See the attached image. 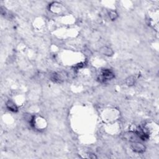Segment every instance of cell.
<instances>
[{
	"label": "cell",
	"mask_w": 159,
	"mask_h": 159,
	"mask_svg": "<svg viewBox=\"0 0 159 159\" xmlns=\"http://www.w3.org/2000/svg\"><path fill=\"white\" fill-rule=\"evenodd\" d=\"M114 78V73L109 69H104L101 73L100 77V80L104 82L106 81L110 80Z\"/></svg>",
	"instance_id": "6da1fadb"
},
{
	"label": "cell",
	"mask_w": 159,
	"mask_h": 159,
	"mask_svg": "<svg viewBox=\"0 0 159 159\" xmlns=\"http://www.w3.org/2000/svg\"><path fill=\"white\" fill-rule=\"evenodd\" d=\"M100 52L104 55L108 56V57H110L112 56L114 54V52L112 50L111 48H110L109 47L107 46H104L101 47L100 50Z\"/></svg>",
	"instance_id": "277c9868"
},
{
	"label": "cell",
	"mask_w": 159,
	"mask_h": 159,
	"mask_svg": "<svg viewBox=\"0 0 159 159\" xmlns=\"http://www.w3.org/2000/svg\"><path fill=\"white\" fill-rule=\"evenodd\" d=\"M109 18L111 19L112 21H114V20H116L118 18V13H117L116 11L111 10V11H110L109 12Z\"/></svg>",
	"instance_id": "52a82bcc"
},
{
	"label": "cell",
	"mask_w": 159,
	"mask_h": 159,
	"mask_svg": "<svg viewBox=\"0 0 159 159\" xmlns=\"http://www.w3.org/2000/svg\"><path fill=\"white\" fill-rule=\"evenodd\" d=\"M124 138L126 140H129L130 142H136V140L138 138L135 132H128L124 134Z\"/></svg>",
	"instance_id": "3957f363"
},
{
	"label": "cell",
	"mask_w": 159,
	"mask_h": 159,
	"mask_svg": "<svg viewBox=\"0 0 159 159\" xmlns=\"http://www.w3.org/2000/svg\"><path fill=\"white\" fill-rule=\"evenodd\" d=\"M131 148L133 150V151L137 153H144L145 151V145L142 144L138 142H134L131 145Z\"/></svg>",
	"instance_id": "7a4b0ae2"
},
{
	"label": "cell",
	"mask_w": 159,
	"mask_h": 159,
	"mask_svg": "<svg viewBox=\"0 0 159 159\" xmlns=\"http://www.w3.org/2000/svg\"><path fill=\"white\" fill-rule=\"evenodd\" d=\"M6 107L10 111L12 112H17V110H18V108H17L16 104L13 103L11 101H8L6 103Z\"/></svg>",
	"instance_id": "5b68a950"
},
{
	"label": "cell",
	"mask_w": 159,
	"mask_h": 159,
	"mask_svg": "<svg viewBox=\"0 0 159 159\" xmlns=\"http://www.w3.org/2000/svg\"><path fill=\"white\" fill-rule=\"evenodd\" d=\"M126 83L128 86H133L135 83V78L134 76H130L126 78Z\"/></svg>",
	"instance_id": "8992f818"
}]
</instances>
